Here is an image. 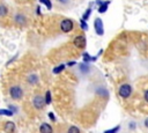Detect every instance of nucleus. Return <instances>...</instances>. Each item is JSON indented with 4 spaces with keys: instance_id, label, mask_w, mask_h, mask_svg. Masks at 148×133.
Listing matches in <instances>:
<instances>
[{
    "instance_id": "nucleus-1",
    "label": "nucleus",
    "mask_w": 148,
    "mask_h": 133,
    "mask_svg": "<svg viewBox=\"0 0 148 133\" xmlns=\"http://www.w3.org/2000/svg\"><path fill=\"white\" fill-rule=\"evenodd\" d=\"M132 93H133V88H132V86L131 84H128V83H123L119 88H118V94H119V96L121 97V98H128L131 95H132Z\"/></svg>"
},
{
    "instance_id": "nucleus-2",
    "label": "nucleus",
    "mask_w": 148,
    "mask_h": 133,
    "mask_svg": "<svg viewBox=\"0 0 148 133\" xmlns=\"http://www.w3.org/2000/svg\"><path fill=\"white\" fill-rule=\"evenodd\" d=\"M9 96L14 99V101H20L23 97V89L20 86H12L9 88Z\"/></svg>"
},
{
    "instance_id": "nucleus-3",
    "label": "nucleus",
    "mask_w": 148,
    "mask_h": 133,
    "mask_svg": "<svg viewBox=\"0 0 148 133\" xmlns=\"http://www.w3.org/2000/svg\"><path fill=\"white\" fill-rule=\"evenodd\" d=\"M60 29L65 34L71 32L74 29V22H73V20H71V19H64L60 22Z\"/></svg>"
},
{
    "instance_id": "nucleus-4",
    "label": "nucleus",
    "mask_w": 148,
    "mask_h": 133,
    "mask_svg": "<svg viewBox=\"0 0 148 133\" xmlns=\"http://www.w3.org/2000/svg\"><path fill=\"white\" fill-rule=\"evenodd\" d=\"M32 105L36 110H43V108L45 106V101H44V96L42 95H35L32 98Z\"/></svg>"
},
{
    "instance_id": "nucleus-5",
    "label": "nucleus",
    "mask_w": 148,
    "mask_h": 133,
    "mask_svg": "<svg viewBox=\"0 0 148 133\" xmlns=\"http://www.w3.org/2000/svg\"><path fill=\"white\" fill-rule=\"evenodd\" d=\"M94 29H95V32L98 35V36H103L104 35V27H103V21L101 17H96L95 21H94Z\"/></svg>"
},
{
    "instance_id": "nucleus-6",
    "label": "nucleus",
    "mask_w": 148,
    "mask_h": 133,
    "mask_svg": "<svg viewBox=\"0 0 148 133\" xmlns=\"http://www.w3.org/2000/svg\"><path fill=\"white\" fill-rule=\"evenodd\" d=\"M86 43H87V39H86L84 35H79L73 39V44L77 49H84L86 47Z\"/></svg>"
},
{
    "instance_id": "nucleus-7",
    "label": "nucleus",
    "mask_w": 148,
    "mask_h": 133,
    "mask_svg": "<svg viewBox=\"0 0 148 133\" xmlns=\"http://www.w3.org/2000/svg\"><path fill=\"white\" fill-rule=\"evenodd\" d=\"M15 24H18V25H25L27 24V17L23 13H16L13 17Z\"/></svg>"
},
{
    "instance_id": "nucleus-8",
    "label": "nucleus",
    "mask_w": 148,
    "mask_h": 133,
    "mask_svg": "<svg viewBox=\"0 0 148 133\" xmlns=\"http://www.w3.org/2000/svg\"><path fill=\"white\" fill-rule=\"evenodd\" d=\"M39 133H53V128L49 123H42L39 126Z\"/></svg>"
},
{
    "instance_id": "nucleus-9",
    "label": "nucleus",
    "mask_w": 148,
    "mask_h": 133,
    "mask_svg": "<svg viewBox=\"0 0 148 133\" xmlns=\"http://www.w3.org/2000/svg\"><path fill=\"white\" fill-rule=\"evenodd\" d=\"M15 128H16V126H15V124L13 121H6L5 123V126H3L5 133H14Z\"/></svg>"
},
{
    "instance_id": "nucleus-10",
    "label": "nucleus",
    "mask_w": 148,
    "mask_h": 133,
    "mask_svg": "<svg viewBox=\"0 0 148 133\" xmlns=\"http://www.w3.org/2000/svg\"><path fill=\"white\" fill-rule=\"evenodd\" d=\"M27 81H28V83H30V84L35 86V84H37V83L39 82V76H38L36 73H31V74H29V75H28Z\"/></svg>"
},
{
    "instance_id": "nucleus-11",
    "label": "nucleus",
    "mask_w": 148,
    "mask_h": 133,
    "mask_svg": "<svg viewBox=\"0 0 148 133\" xmlns=\"http://www.w3.org/2000/svg\"><path fill=\"white\" fill-rule=\"evenodd\" d=\"M79 71L81 74H88V73H90V66L88 64L81 62V64H79Z\"/></svg>"
},
{
    "instance_id": "nucleus-12",
    "label": "nucleus",
    "mask_w": 148,
    "mask_h": 133,
    "mask_svg": "<svg viewBox=\"0 0 148 133\" xmlns=\"http://www.w3.org/2000/svg\"><path fill=\"white\" fill-rule=\"evenodd\" d=\"M82 58H83V62H84V64H88V62H90V61H96V59H97V57H91L88 52H83Z\"/></svg>"
},
{
    "instance_id": "nucleus-13",
    "label": "nucleus",
    "mask_w": 148,
    "mask_h": 133,
    "mask_svg": "<svg viewBox=\"0 0 148 133\" xmlns=\"http://www.w3.org/2000/svg\"><path fill=\"white\" fill-rule=\"evenodd\" d=\"M109 3H110V1L109 0H106V1H103L101 5H99V7H98V13H105L106 10H108V7H109Z\"/></svg>"
},
{
    "instance_id": "nucleus-14",
    "label": "nucleus",
    "mask_w": 148,
    "mask_h": 133,
    "mask_svg": "<svg viewBox=\"0 0 148 133\" xmlns=\"http://www.w3.org/2000/svg\"><path fill=\"white\" fill-rule=\"evenodd\" d=\"M65 68H66V64H60V65L56 66V67L52 69V73H53V74H60L62 71H65Z\"/></svg>"
},
{
    "instance_id": "nucleus-15",
    "label": "nucleus",
    "mask_w": 148,
    "mask_h": 133,
    "mask_svg": "<svg viewBox=\"0 0 148 133\" xmlns=\"http://www.w3.org/2000/svg\"><path fill=\"white\" fill-rule=\"evenodd\" d=\"M92 2L90 3V6L87 8V10L83 13V15H82V20H84V21H87L88 19H89V16H90V14H91V10H92Z\"/></svg>"
},
{
    "instance_id": "nucleus-16",
    "label": "nucleus",
    "mask_w": 148,
    "mask_h": 133,
    "mask_svg": "<svg viewBox=\"0 0 148 133\" xmlns=\"http://www.w3.org/2000/svg\"><path fill=\"white\" fill-rule=\"evenodd\" d=\"M8 14V8L5 3H0V17H6Z\"/></svg>"
},
{
    "instance_id": "nucleus-17",
    "label": "nucleus",
    "mask_w": 148,
    "mask_h": 133,
    "mask_svg": "<svg viewBox=\"0 0 148 133\" xmlns=\"http://www.w3.org/2000/svg\"><path fill=\"white\" fill-rule=\"evenodd\" d=\"M44 101H45V105L51 104V102H52V96H51V91H50V90H46V93H45V95H44Z\"/></svg>"
},
{
    "instance_id": "nucleus-18",
    "label": "nucleus",
    "mask_w": 148,
    "mask_h": 133,
    "mask_svg": "<svg viewBox=\"0 0 148 133\" xmlns=\"http://www.w3.org/2000/svg\"><path fill=\"white\" fill-rule=\"evenodd\" d=\"M96 93L98 94V95H101V96H103V97H108V95H109V93H108V90L104 88V87H99L97 90H96Z\"/></svg>"
},
{
    "instance_id": "nucleus-19",
    "label": "nucleus",
    "mask_w": 148,
    "mask_h": 133,
    "mask_svg": "<svg viewBox=\"0 0 148 133\" xmlns=\"http://www.w3.org/2000/svg\"><path fill=\"white\" fill-rule=\"evenodd\" d=\"M67 133H81V132H80V128H79L77 126L72 125V126H69V127H68Z\"/></svg>"
},
{
    "instance_id": "nucleus-20",
    "label": "nucleus",
    "mask_w": 148,
    "mask_h": 133,
    "mask_svg": "<svg viewBox=\"0 0 148 133\" xmlns=\"http://www.w3.org/2000/svg\"><path fill=\"white\" fill-rule=\"evenodd\" d=\"M0 114L1 116H13L14 113L9 109H0Z\"/></svg>"
},
{
    "instance_id": "nucleus-21",
    "label": "nucleus",
    "mask_w": 148,
    "mask_h": 133,
    "mask_svg": "<svg viewBox=\"0 0 148 133\" xmlns=\"http://www.w3.org/2000/svg\"><path fill=\"white\" fill-rule=\"evenodd\" d=\"M39 2L43 3V5H45L49 10L52 9V2H51V0H39Z\"/></svg>"
},
{
    "instance_id": "nucleus-22",
    "label": "nucleus",
    "mask_w": 148,
    "mask_h": 133,
    "mask_svg": "<svg viewBox=\"0 0 148 133\" xmlns=\"http://www.w3.org/2000/svg\"><path fill=\"white\" fill-rule=\"evenodd\" d=\"M119 130H120V125H117V126L113 127V128H110V130L104 131V133H118Z\"/></svg>"
},
{
    "instance_id": "nucleus-23",
    "label": "nucleus",
    "mask_w": 148,
    "mask_h": 133,
    "mask_svg": "<svg viewBox=\"0 0 148 133\" xmlns=\"http://www.w3.org/2000/svg\"><path fill=\"white\" fill-rule=\"evenodd\" d=\"M80 27H81V29H83L84 31H87L88 30V24H87V21H84V20H80Z\"/></svg>"
},
{
    "instance_id": "nucleus-24",
    "label": "nucleus",
    "mask_w": 148,
    "mask_h": 133,
    "mask_svg": "<svg viewBox=\"0 0 148 133\" xmlns=\"http://www.w3.org/2000/svg\"><path fill=\"white\" fill-rule=\"evenodd\" d=\"M8 109H9L13 113H17V111H18V110H17V108H16L15 105H10V104L8 105Z\"/></svg>"
},
{
    "instance_id": "nucleus-25",
    "label": "nucleus",
    "mask_w": 148,
    "mask_h": 133,
    "mask_svg": "<svg viewBox=\"0 0 148 133\" xmlns=\"http://www.w3.org/2000/svg\"><path fill=\"white\" fill-rule=\"evenodd\" d=\"M128 128H130L131 131L135 130V128H136V123H135V121H131V123L128 124Z\"/></svg>"
},
{
    "instance_id": "nucleus-26",
    "label": "nucleus",
    "mask_w": 148,
    "mask_h": 133,
    "mask_svg": "<svg viewBox=\"0 0 148 133\" xmlns=\"http://www.w3.org/2000/svg\"><path fill=\"white\" fill-rule=\"evenodd\" d=\"M60 5H62V6H67V5H69V2H71V0H57Z\"/></svg>"
},
{
    "instance_id": "nucleus-27",
    "label": "nucleus",
    "mask_w": 148,
    "mask_h": 133,
    "mask_svg": "<svg viewBox=\"0 0 148 133\" xmlns=\"http://www.w3.org/2000/svg\"><path fill=\"white\" fill-rule=\"evenodd\" d=\"M49 117L52 121H56V117H54V113L53 112H49Z\"/></svg>"
},
{
    "instance_id": "nucleus-28",
    "label": "nucleus",
    "mask_w": 148,
    "mask_h": 133,
    "mask_svg": "<svg viewBox=\"0 0 148 133\" xmlns=\"http://www.w3.org/2000/svg\"><path fill=\"white\" fill-rule=\"evenodd\" d=\"M143 98H145V101L148 103V89L145 91V94H143Z\"/></svg>"
},
{
    "instance_id": "nucleus-29",
    "label": "nucleus",
    "mask_w": 148,
    "mask_h": 133,
    "mask_svg": "<svg viewBox=\"0 0 148 133\" xmlns=\"http://www.w3.org/2000/svg\"><path fill=\"white\" fill-rule=\"evenodd\" d=\"M75 64H76V61H71V62L66 64V66H73V65H75Z\"/></svg>"
},
{
    "instance_id": "nucleus-30",
    "label": "nucleus",
    "mask_w": 148,
    "mask_h": 133,
    "mask_svg": "<svg viewBox=\"0 0 148 133\" xmlns=\"http://www.w3.org/2000/svg\"><path fill=\"white\" fill-rule=\"evenodd\" d=\"M145 126H146V127L148 128V117H147V118L145 119Z\"/></svg>"
},
{
    "instance_id": "nucleus-31",
    "label": "nucleus",
    "mask_w": 148,
    "mask_h": 133,
    "mask_svg": "<svg viewBox=\"0 0 148 133\" xmlns=\"http://www.w3.org/2000/svg\"><path fill=\"white\" fill-rule=\"evenodd\" d=\"M36 13H37V14H38V15H39V14H40V7H39V6H38V7H37V9H36Z\"/></svg>"
}]
</instances>
